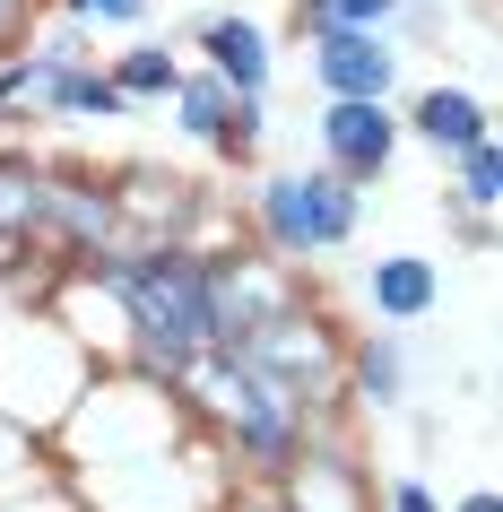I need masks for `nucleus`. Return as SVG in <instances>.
<instances>
[{
    "label": "nucleus",
    "mask_w": 503,
    "mask_h": 512,
    "mask_svg": "<svg viewBox=\"0 0 503 512\" xmlns=\"http://www.w3.org/2000/svg\"><path fill=\"white\" fill-rule=\"evenodd\" d=\"M122 304V330H131V374L148 382H183L191 356L217 348V313H209V243H105V252H87L70 261Z\"/></svg>",
    "instance_id": "nucleus-1"
},
{
    "label": "nucleus",
    "mask_w": 503,
    "mask_h": 512,
    "mask_svg": "<svg viewBox=\"0 0 503 512\" xmlns=\"http://www.w3.org/2000/svg\"><path fill=\"white\" fill-rule=\"evenodd\" d=\"M243 235L261 243L269 261H295V270H321L330 252L365 235V191L339 183L330 165H269L243 191Z\"/></svg>",
    "instance_id": "nucleus-2"
},
{
    "label": "nucleus",
    "mask_w": 503,
    "mask_h": 512,
    "mask_svg": "<svg viewBox=\"0 0 503 512\" xmlns=\"http://www.w3.org/2000/svg\"><path fill=\"white\" fill-rule=\"evenodd\" d=\"M87 382H96V356L61 330V313L44 296H18L0 313V417H18L27 434L53 443V426L79 408Z\"/></svg>",
    "instance_id": "nucleus-3"
},
{
    "label": "nucleus",
    "mask_w": 503,
    "mask_h": 512,
    "mask_svg": "<svg viewBox=\"0 0 503 512\" xmlns=\"http://www.w3.org/2000/svg\"><path fill=\"white\" fill-rule=\"evenodd\" d=\"M235 356H252L261 374H278L295 391V400L313 408L321 426H339L347 417V400H339V365H347V322L330 313L321 296H304V304H287L278 322H261L252 339H243Z\"/></svg>",
    "instance_id": "nucleus-4"
},
{
    "label": "nucleus",
    "mask_w": 503,
    "mask_h": 512,
    "mask_svg": "<svg viewBox=\"0 0 503 512\" xmlns=\"http://www.w3.org/2000/svg\"><path fill=\"white\" fill-rule=\"evenodd\" d=\"M313 296V270L269 261L261 243H209V313H217V348H243L261 322H278L287 304Z\"/></svg>",
    "instance_id": "nucleus-5"
},
{
    "label": "nucleus",
    "mask_w": 503,
    "mask_h": 512,
    "mask_svg": "<svg viewBox=\"0 0 503 512\" xmlns=\"http://www.w3.org/2000/svg\"><path fill=\"white\" fill-rule=\"evenodd\" d=\"M113 200H122V235L139 243H217L226 226V200L174 165H113Z\"/></svg>",
    "instance_id": "nucleus-6"
},
{
    "label": "nucleus",
    "mask_w": 503,
    "mask_h": 512,
    "mask_svg": "<svg viewBox=\"0 0 503 512\" xmlns=\"http://www.w3.org/2000/svg\"><path fill=\"white\" fill-rule=\"evenodd\" d=\"M165 113H174V131H183L191 148H209L217 165H235V174H261V148H269V105L235 96V87L217 79V70L183 61V79H174Z\"/></svg>",
    "instance_id": "nucleus-7"
},
{
    "label": "nucleus",
    "mask_w": 503,
    "mask_h": 512,
    "mask_svg": "<svg viewBox=\"0 0 503 512\" xmlns=\"http://www.w3.org/2000/svg\"><path fill=\"white\" fill-rule=\"evenodd\" d=\"M399 148H408V131H399V96H321L313 113V165H330L339 183L356 191H382L391 183Z\"/></svg>",
    "instance_id": "nucleus-8"
},
{
    "label": "nucleus",
    "mask_w": 503,
    "mask_h": 512,
    "mask_svg": "<svg viewBox=\"0 0 503 512\" xmlns=\"http://www.w3.org/2000/svg\"><path fill=\"white\" fill-rule=\"evenodd\" d=\"M122 243V200H113V174L105 165H79V157H53L44 165V252L61 270Z\"/></svg>",
    "instance_id": "nucleus-9"
},
{
    "label": "nucleus",
    "mask_w": 503,
    "mask_h": 512,
    "mask_svg": "<svg viewBox=\"0 0 503 512\" xmlns=\"http://www.w3.org/2000/svg\"><path fill=\"white\" fill-rule=\"evenodd\" d=\"M417 391V330L399 322H373V330H347V365H339V400L347 417H399Z\"/></svg>",
    "instance_id": "nucleus-10"
},
{
    "label": "nucleus",
    "mask_w": 503,
    "mask_h": 512,
    "mask_svg": "<svg viewBox=\"0 0 503 512\" xmlns=\"http://www.w3.org/2000/svg\"><path fill=\"white\" fill-rule=\"evenodd\" d=\"M399 35L391 27H304V70L321 96H399Z\"/></svg>",
    "instance_id": "nucleus-11"
},
{
    "label": "nucleus",
    "mask_w": 503,
    "mask_h": 512,
    "mask_svg": "<svg viewBox=\"0 0 503 512\" xmlns=\"http://www.w3.org/2000/svg\"><path fill=\"white\" fill-rule=\"evenodd\" d=\"M278 495H287L295 512H373V469L356 460V417L321 426L313 443H304V460L278 478Z\"/></svg>",
    "instance_id": "nucleus-12"
},
{
    "label": "nucleus",
    "mask_w": 503,
    "mask_h": 512,
    "mask_svg": "<svg viewBox=\"0 0 503 512\" xmlns=\"http://www.w3.org/2000/svg\"><path fill=\"white\" fill-rule=\"evenodd\" d=\"M44 148L0 139V270H61L44 252Z\"/></svg>",
    "instance_id": "nucleus-13"
},
{
    "label": "nucleus",
    "mask_w": 503,
    "mask_h": 512,
    "mask_svg": "<svg viewBox=\"0 0 503 512\" xmlns=\"http://www.w3.org/2000/svg\"><path fill=\"white\" fill-rule=\"evenodd\" d=\"M191 53H200V70H217V79L235 87V96L269 105V87H278V35H269L261 18H243V9H209V18L191 27Z\"/></svg>",
    "instance_id": "nucleus-14"
},
{
    "label": "nucleus",
    "mask_w": 503,
    "mask_h": 512,
    "mask_svg": "<svg viewBox=\"0 0 503 512\" xmlns=\"http://www.w3.org/2000/svg\"><path fill=\"white\" fill-rule=\"evenodd\" d=\"M399 131L417 139V148H434V165H443V157H460L469 139H495V105H486L477 87H460V79H434V87H417V96H399Z\"/></svg>",
    "instance_id": "nucleus-15"
},
{
    "label": "nucleus",
    "mask_w": 503,
    "mask_h": 512,
    "mask_svg": "<svg viewBox=\"0 0 503 512\" xmlns=\"http://www.w3.org/2000/svg\"><path fill=\"white\" fill-rule=\"evenodd\" d=\"M356 296H365L373 322L425 330L434 313H443V261H434V252H382V261H365Z\"/></svg>",
    "instance_id": "nucleus-16"
},
{
    "label": "nucleus",
    "mask_w": 503,
    "mask_h": 512,
    "mask_svg": "<svg viewBox=\"0 0 503 512\" xmlns=\"http://www.w3.org/2000/svg\"><path fill=\"white\" fill-rule=\"evenodd\" d=\"M105 79L131 96V113H165V96H174V79H183V53L157 44V35H131L122 53H105Z\"/></svg>",
    "instance_id": "nucleus-17"
},
{
    "label": "nucleus",
    "mask_w": 503,
    "mask_h": 512,
    "mask_svg": "<svg viewBox=\"0 0 503 512\" xmlns=\"http://www.w3.org/2000/svg\"><path fill=\"white\" fill-rule=\"evenodd\" d=\"M443 209H486L495 217L503 209V148L495 139H469V148H460V157H443Z\"/></svg>",
    "instance_id": "nucleus-18"
},
{
    "label": "nucleus",
    "mask_w": 503,
    "mask_h": 512,
    "mask_svg": "<svg viewBox=\"0 0 503 512\" xmlns=\"http://www.w3.org/2000/svg\"><path fill=\"white\" fill-rule=\"evenodd\" d=\"M44 478H53V443L27 434L18 417H0V504L27 495V486H44Z\"/></svg>",
    "instance_id": "nucleus-19"
},
{
    "label": "nucleus",
    "mask_w": 503,
    "mask_h": 512,
    "mask_svg": "<svg viewBox=\"0 0 503 512\" xmlns=\"http://www.w3.org/2000/svg\"><path fill=\"white\" fill-rule=\"evenodd\" d=\"M53 18H70V27H87V35H131V27H148L157 18V0H44Z\"/></svg>",
    "instance_id": "nucleus-20"
},
{
    "label": "nucleus",
    "mask_w": 503,
    "mask_h": 512,
    "mask_svg": "<svg viewBox=\"0 0 503 512\" xmlns=\"http://www.w3.org/2000/svg\"><path fill=\"white\" fill-rule=\"evenodd\" d=\"M408 0H295V35L304 27H391Z\"/></svg>",
    "instance_id": "nucleus-21"
},
{
    "label": "nucleus",
    "mask_w": 503,
    "mask_h": 512,
    "mask_svg": "<svg viewBox=\"0 0 503 512\" xmlns=\"http://www.w3.org/2000/svg\"><path fill=\"white\" fill-rule=\"evenodd\" d=\"M373 512H443V495H434L417 469H391V478L373 486Z\"/></svg>",
    "instance_id": "nucleus-22"
},
{
    "label": "nucleus",
    "mask_w": 503,
    "mask_h": 512,
    "mask_svg": "<svg viewBox=\"0 0 503 512\" xmlns=\"http://www.w3.org/2000/svg\"><path fill=\"white\" fill-rule=\"evenodd\" d=\"M443 226L460 235V252H495V217L486 209H443Z\"/></svg>",
    "instance_id": "nucleus-23"
},
{
    "label": "nucleus",
    "mask_w": 503,
    "mask_h": 512,
    "mask_svg": "<svg viewBox=\"0 0 503 512\" xmlns=\"http://www.w3.org/2000/svg\"><path fill=\"white\" fill-rule=\"evenodd\" d=\"M35 18H44V0H0V53H18Z\"/></svg>",
    "instance_id": "nucleus-24"
},
{
    "label": "nucleus",
    "mask_w": 503,
    "mask_h": 512,
    "mask_svg": "<svg viewBox=\"0 0 503 512\" xmlns=\"http://www.w3.org/2000/svg\"><path fill=\"white\" fill-rule=\"evenodd\" d=\"M443 512H503V495H495V486H469V495H451Z\"/></svg>",
    "instance_id": "nucleus-25"
},
{
    "label": "nucleus",
    "mask_w": 503,
    "mask_h": 512,
    "mask_svg": "<svg viewBox=\"0 0 503 512\" xmlns=\"http://www.w3.org/2000/svg\"><path fill=\"white\" fill-rule=\"evenodd\" d=\"M408 443H417V452H434V443H443V417H425V408H417V417H408Z\"/></svg>",
    "instance_id": "nucleus-26"
}]
</instances>
